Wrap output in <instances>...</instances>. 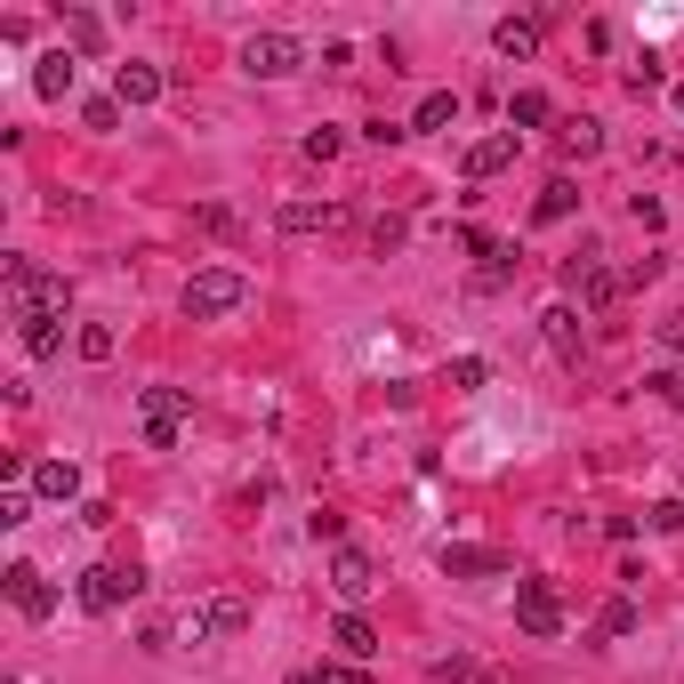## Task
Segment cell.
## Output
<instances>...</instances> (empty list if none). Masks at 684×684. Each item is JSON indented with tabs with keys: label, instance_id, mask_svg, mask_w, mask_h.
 <instances>
[{
	"label": "cell",
	"instance_id": "6da1fadb",
	"mask_svg": "<svg viewBox=\"0 0 684 684\" xmlns=\"http://www.w3.org/2000/svg\"><path fill=\"white\" fill-rule=\"evenodd\" d=\"M242 306H250V282L234 266H201L186 282V315L194 323H226V315H242Z\"/></svg>",
	"mask_w": 684,
	"mask_h": 684
},
{
	"label": "cell",
	"instance_id": "7a4b0ae2",
	"mask_svg": "<svg viewBox=\"0 0 684 684\" xmlns=\"http://www.w3.org/2000/svg\"><path fill=\"white\" fill-rule=\"evenodd\" d=\"M9 306H17V315H65L73 290H65V274H49V266L9 258Z\"/></svg>",
	"mask_w": 684,
	"mask_h": 684
},
{
	"label": "cell",
	"instance_id": "3957f363",
	"mask_svg": "<svg viewBox=\"0 0 684 684\" xmlns=\"http://www.w3.org/2000/svg\"><path fill=\"white\" fill-rule=\"evenodd\" d=\"M186 419H194V395H186V387H137V427H146L153 452H169Z\"/></svg>",
	"mask_w": 684,
	"mask_h": 684
},
{
	"label": "cell",
	"instance_id": "277c9868",
	"mask_svg": "<svg viewBox=\"0 0 684 684\" xmlns=\"http://www.w3.org/2000/svg\"><path fill=\"white\" fill-rule=\"evenodd\" d=\"M564 290H572V306H588V315H604V306L628 290V274H612V266L588 250V258H572V266H564Z\"/></svg>",
	"mask_w": 684,
	"mask_h": 684
},
{
	"label": "cell",
	"instance_id": "5b68a950",
	"mask_svg": "<svg viewBox=\"0 0 684 684\" xmlns=\"http://www.w3.org/2000/svg\"><path fill=\"white\" fill-rule=\"evenodd\" d=\"M298 65H306V49L290 41V32H250L242 41V73L250 81H282V73H298Z\"/></svg>",
	"mask_w": 684,
	"mask_h": 684
},
{
	"label": "cell",
	"instance_id": "8992f818",
	"mask_svg": "<svg viewBox=\"0 0 684 684\" xmlns=\"http://www.w3.org/2000/svg\"><path fill=\"white\" fill-rule=\"evenodd\" d=\"M137 588H146V572H137V564H89L81 572V604L89 612H121Z\"/></svg>",
	"mask_w": 684,
	"mask_h": 684
},
{
	"label": "cell",
	"instance_id": "52a82bcc",
	"mask_svg": "<svg viewBox=\"0 0 684 684\" xmlns=\"http://www.w3.org/2000/svg\"><path fill=\"white\" fill-rule=\"evenodd\" d=\"M516 628L524 636H556L564 628V596L547 588V579H524V588H516Z\"/></svg>",
	"mask_w": 684,
	"mask_h": 684
},
{
	"label": "cell",
	"instance_id": "ba28073f",
	"mask_svg": "<svg viewBox=\"0 0 684 684\" xmlns=\"http://www.w3.org/2000/svg\"><path fill=\"white\" fill-rule=\"evenodd\" d=\"M250 628V596H210L194 612V644H226V636H242Z\"/></svg>",
	"mask_w": 684,
	"mask_h": 684
},
{
	"label": "cell",
	"instance_id": "9c48e42d",
	"mask_svg": "<svg viewBox=\"0 0 684 684\" xmlns=\"http://www.w3.org/2000/svg\"><path fill=\"white\" fill-rule=\"evenodd\" d=\"M435 564L452 572V579H492V572H507L499 547H475V539H443V547H435Z\"/></svg>",
	"mask_w": 684,
	"mask_h": 684
},
{
	"label": "cell",
	"instance_id": "30bf717a",
	"mask_svg": "<svg viewBox=\"0 0 684 684\" xmlns=\"http://www.w3.org/2000/svg\"><path fill=\"white\" fill-rule=\"evenodd\" d=\"M330 588L347 596V604H363L370 588H379V564H370L363 547H330Z\"/></svg>",
	"mask_w": 684,
	"mask_h": 684
},
{
	"label": "cell",
	"instance_id": "8fae6325",
	"mask_svg": "<svg viewBox=\"0 0 684 684\" xmlns=\"http://www.w3.org/2000/svg\"><path fill=\"white\" fill-rule=\"evenodd\" d=\"M9 604L24 612V621H49V612H57V588H49L32 564H9Z\"/></svg>",
	"mask_w": 684,
	"mask_h": 684
},
{
	"label": "cell",
	"instance_id": "7c38bea8",
	"mask_svg": "<svg viewBox=\"0 0 684 684\" xmlns=\"http://www.w3.org/2000/svg\"><path fill=\"white\" fill-rule=\"evenodd\" d=\"M330 644H338V661H379V628H370L363 621V612H338V621H330Z\"/></svg>",
	"mask_w": 684,
	"mask_h": 684
},
{
	"label": "cell",
	"instance_id": "4fadbf2b",
	"mask_svg": "<svg viewBox=\"0 0 684 684\" xmlns=\"http://www.w3.org/2000/svg\"><path fill=\"white\" fill-rule=\"evenodd\" d=\"M539 330H547V347H556L564 363H579V355H588V330H579V306L564 298V306H547V315H539Z\"/></svg>",
	"mask_w": 684,
	"mask_h": 684
},
{
	"label": "cell",
	"instance_id": "5bb4252c",
	"mask_svg": "<svg viewBox=\"0 0 684 684\" xmlns=\"http://www.w3.org/2000/svg\"><path fill=\"white\" fill-rule=\"evenodd\" d=\"M274 226L282 234H330V226H347V210H338V201H282Z\"/></svg>",
	"mask_w": 684,
	"mask_h": 684
},
{
	"label": "cell",
	"instance_id": "9a60e30c",
	"mask_svg": "<svg viewBox=\"0 0 684 684\" xmlns=\"http://www.w3.org/2000/svg\"><path fill=\"white\" fill-rule=\"evenodd\" d=\"M161 89H169V81H161V65H137V57H129L121 73H113V97H121V113H129V106H153Z\"/></svg>",
	"mask_w": 684,
	"mask_h": 684
},
{
	"label": "cell",
	"instance_id": "2e32d148",
	"mask_svg": "<svg viewBox=\"0 0 684 684\" xmlns=\"http://www.w3.org/2000/svg\"><path fill=\"white\" fill-rule=\"evenodd\" d=\"M492 49H499V57H516V65L539 57V17H499V24H492Z\"/></svg>",
	"mask_w": 684,
	"mask_h": 684
},
{
	"label": "cell",
	"instance_id": "e0dca14e",
	"mask_svg": "<svg viewBox=\"0 0 684 684\" xmlns=\"http://www.w3.org/2000/svg\"><path fill=\"white\" fill-rule=\"evenodd\" d=\"M17 338H24V355H65V315H17Z\"/></svg>",
	"mask_w": 684,
	"mask_h": 684
},
{
	"label": "cell",
	"instance_id": "ac0fdd59",
	"mask_svg": "<svg viewBox=\"0 0 684 684\" xmlns=\"http://www.w3.org/2000/svg\"><path fill=\"white\" fill-rule=\"evenodd\" d=\"M73 73H81V57H73V49H49L41 65H32V89H41V97H49V106H57V97H65V89H73Z\"/></svg>",
	"mask_w": 684,
	"mask_h": 684
},
{
	"label": "cell",
	"instance_id": "d6986e66",
	"mask_svg": "<svg viewBox=\"0 0 684 684\" xmlns=\"http://www.w3.org/2000/svg\"><path fill=\"white\" fill-rule=\"evenodd\" d=\"M32 492H41V499H81V467L73 459H41V467H32Z\"/></svg>",
	"mask_w": 684,
	"mask_h": 684
},
{
	"label": "cell",
	"instance_id": "ffe728a7",
	"mask_svg": "<svg viewBox=\"0 0 684 684\" xmlns=\"http://www.w3.org/2000/svg\"><path fill=\"white\" fill-rule=\"evenodd\" d=\"M507 161H516V129H499V137H484V146H467V178H499Z\"/></svg>",
	"mask_w": 684,
	"mask_h": 684
},
{
	"label": "cell",
	"instance_id": "44dd1931",
	"mask_svg": "<svg viewBox=\"0 0 684 684\" xmlns=\"http://www.w3.org/2000/svg\"><path fill=\"white\" fill-rule=\"evenodd\" d=\"M452 121H459V89H427L410 113V129H452Z\"/></svg>",
	"mask_w": 684,
	"mask_h": 684
},
{
	"label": "cell",
	"instance_id": "7402d4cb",
	"mask_svg": "<svg viewBox=\"0 0 684 684\" xmlns=\"http://www.w3.org/2000/svg\"><path fill=\"white\" fill-rule=\"evenodd\" d=\"M532 210H539V226H556V218H572V210H579V186H572V178H547V186H539V201H532Z\"/></svg>",
	"mask_w": 684,
	"mask_h": 684
},
{
	"label": "cell",
	"instance_id": "603a6c76",
	"mask_svg": "<svg viewBox=\"0 0 684 684\" xmlns=\"http://www.w3.org/2000/svg\"><path fill=\"white\" fill-rule=\"evenodd\" d=\"M556 137H564V153H579V161H588V153H604V121H588V113H572Z\"/></svg>",
	"mask_w": 684,
	"mask_h": 684
},
{
	"label": "cell",
	"instance_id": "cb8c5ba5",
	"mask_svg": "<svg viewBox=\"0 0 684 684\" xmlns=\"http://www.w3.org/2000/svg\"><path fill=\"white\" fill-rule=\"evenodd\" d=\"M547 113H556V106H547L539 89H516V97H507V129H547Z\"/></svg>",
	"mask_w": 684,
	"mask_h": 684
},
{
	"label": "cell",
	"instance_id": "d4e9b609",
	"mask_svg": "<svg viewBox=\"0 0 684 684\" xmlns=\"http://www.w3.org/2000/svg\"><path fill=\"white\" fill-rule=\"evenodd\" d=\"M427 676H435V684H499V676H492L484 661H467V653H452V661H435Z\"/></svg>",
	"mask_w": 684,
	"mask_h": 684
},
{
	"label": "cell",
	"instance_id": "484cf974",
	"mask_svg": "<svg viewBox=\"0 0 684 684\" xmlns=\"http://www.w3.org/2000/svg\"><path fill=\"white\" fill-rule=\"evenodd\" d=\"M65 41H73V49H106V17H89V9H65Z\"/></svg>",
	"mask_w": 684,
	"mask_h": 684
},
{
	"label": "cell",
	"instance_id": "4316f807",
	"mask_svg": "<svg viewBox=\"0 0 684 684\" xmlns=\"http://www.w3.org/2000/svg\"><path fill=\"white\" fill-rule=\"evenodd\" d=\"M73 347H81V363H113V323H81Z\"/></svg>",
	"mask_w": 684,
	"mask_h": 684
},
{
	"label": "cell",
	"instance_id": "83f0119b",
	"mask_svg": "<svg viewBox=\"0 0 684 684\" xmlns=\"http://www.w3.org/2000/svg\"><path fill=\"white\" fill-rule=\"evenodd\" d=\"M596 636H636V604H628V596H612V604L596 612Z\"/></svg>",
	"mask_w": 684,
	"mask_h": 684
},
{
	"label": "cell",
	"instance_id": "f1b7e54d",
	"mask_svg": "<svg viewBox=\"0 0 684 684\" xmlns=\"http://www.w3.org/2000/svg\"><path fill=\"white\" fill-rule=\"evenodd\" d=\"M81 121H89V129H121V97H89Z\"/></svg>",
	"mask_w": 684,
	"mask_h": 684
},
{
	"label": "cell",
	"instance_id": "f546056e",
	"mask_svg": "<svg viewBox=\"0 0 684 684\" xmlns=\"http://www.w3.org/2000/svg\"><path fill=\"white\" fill-rule=\"evenodd\" d=\"M24 516H32V492H24V484H9V492H0V524H9V532H17Z\"/></svg>",
	"mask_w": 684,
	"mask_h": 684
},
{
	"label": "cell",
	"instance_id": "4dcf8cb0",
	"mask_svg": "<svg viewBox=\"0 0 684 684\" xmlns=\"http://www.w3.org/2000/svg\"><path fill=\"white\" fill-rule=\"evenodd\" d=\"M484 379H492L484 355H459V363H452V387H484Z\"/></svg>",
	"mask_w": 684,
	"mask_h": 684
},
{
	"label": "cell",
	"instance_id": "1f68e13d",
	"mask_svg": "<svg viewBox=\"0 0 684 684\" xmlns=\"http://www.w3.org/2000/svg\"><path fill=\"white\" fill-rule=\"evenodd\" d=\"M403 234H410L403 218H379V226H370V250H379V258H387V250H403Z\"/></svg>",
	"mask_w": 684,
	"mask_h": 684
},
{
	"label": "cell",
	"instance_id": "d6a6232c",
	"mask_svg": "<svg viewBox=\"0 0 684 684\" xmlns=\"http://www.w3.org/2000/svg\"><path fill=\"white\" fill-rule=\"evenodd\" d=\"M315 684H370V676H363L355 661H323V668H315Z\"/></svg>",
	"mask_w": 684,
	"mask_h": 684
},
{
	"label": "cell",
	"instance_id": "836d02e7",
	"mask_svg": "<svg viewBox=\"0 0 684 684\" xmlns=\"http://www.w3.org/2000/svg\"><path fill=\"white\" fill-rule=\"evenodd\" d=\"M653 532H684V499H661L653 507Z\"/></svg>",
	"mask_w": 684,
	"mask_h": 684
},
{
	"label": "cell",
	"instance_id": "e575fe53",
	"mask_svg": "<svg viewBox=\"0 0 684 684\" xmlns=\"http://www.w3.org/2000/svg\"><path fill=\"white\" fill-rule=\"evenodd\" d=\"M661 347H668V355H684V315H668V323H661Z\"/></svg>",
	"mask_w": 684,
	"mask_h": 684
},
{
	"label": "cell",
	"instance_id": "d590c367",
	"mask_svg": "<svg viewBox=\"0 0 684 684\" xmlns=\"http://www.w3.org/2000/svg\"><path fill=\"white\" fill-rule=\"evenodd\" d=\"M676 113H684V81H676Z\"/></svg>",
	"mask_w": 684,
	"mask_h": 684
}]
</instances>
